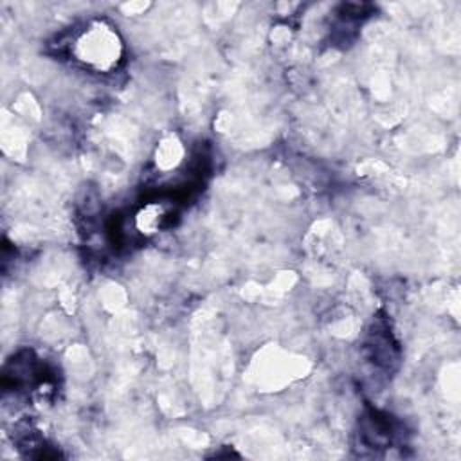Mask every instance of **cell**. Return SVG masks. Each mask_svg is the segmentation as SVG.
Listing matches in <instances>:
<instances>
[{"label": "cell", "instance_id": "6da1fadb", "mask_svg": "<svg viewBox=\"0 0 461 461\" xmlns=\"http://www.w3.org/2000/svg\"><path fill=\"white\" fill-rule=\"evenodd\" d=\"M79 59L85 63L97 67L99 70H106L115 65L119 56V41L117 36L104 25H94L81 34L77 40Z\"/></svg>", "mask_w": 461, "mask_h": 461}]
</instances>
